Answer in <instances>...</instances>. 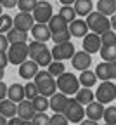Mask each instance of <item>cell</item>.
<instances>
[{
  "instance_id": "cell-40",
  "label": "cell",
  "mask_w": 116,
  "mask_h": 125,
  "mask_svg": "<svg viewBox=\"0 0 116 125\" xmlns=\"http://www.w3.org/2000/svg\"><path fill=\"white\" fill-rule=\"evenodd\" d=\"M50 125H69V120L64 113H54L50 116Z\"/></svg>"
},
{
  "instance_id": "cell-9",
  "label": "cell",
  "mask_w": 116,
  "mask_h": 125,
  "mask_svg": "<svg viewBox=\"0 0 116 125\" xmlns=\"http://www.w3.org/2000/svg\"><path fill=\"white\" fill-rule=\"evenodd\" d=\"M35 18H33V14L31 12H19V14H16V18H14V28H18L21 31H31V28L35 26Z\"/></svg>"
},
{
  "instance_id": "cell-18",
  "label": "cell",
  "mask_w": 116,
  "mask_h": 125,
  "mask_svg": "<svg viewBox=\"0 0 116 125\" xmlns=\"http://www.w3.org/2000/svg\"><path fill=\"white\" fill-rule=\"evenodd\" d=\"M88 24L83 19H75L73 23H69V33L76 38H85V35H88Z\"/></svg>"
},
{
  "instance_id": "cell-5",
  "label": "cell",
  "mask_w": 116,
  "mask_h": 125,
  "mask_svg": "<svg viewBox=\"0 0 116 125\" xmlns=\"http://www.w3.org/2000/svg\"><path fill=\"white\" fill-rule=\"evenodd\" d=\"M116 99V85L107 80V82H102L99 85V89L95 90V101L102 103V104H109Z\"/></svg>"
},
{
  "instance_id": "cell-35",
  "label": "cell",
  "mask_w": 116,
  "mask_h": 125,
  "mask_svg": "<svg viewBox=\"0 0 116 125\" xmlns=\"http://www.w3.org/2000/svg\"><path fill=\"white\" fill-rule=\"evenodd\" d=\"M24 90H26V99H29V101H33L35 97L40 96V90H38V87H37L35 82H28L24 85Z\"/></svg>"
},
{
  "instance_id": "cell-8",
  "label": "cell",
  "mask_w": 116,
  "mask_h": 125,
  "mask_svg": "<svg viewBox=\"0 0 116 125\" xmlns=\"http://www.w3.org/2000/svg\"><path fill=\"white\" fill-rule=\"evenodd\" d=\"M75 45L71 42H66V43H56L52 47V57L54 61H68L75 56Z\"/></svg>"
},
{
  "instance_id": "cell-49",
  "label": "cell",
  "mask_w": 116,
  "mask_h": 125,
  "mask_svg": "<svg viewBox=\"0 0 116 125\" xmlns=\"http://www.w3.org/2000/svg\"><path fill=\"white\" fill-rule=\"evenodd\" d=\"M59 2H61L62 5H73V4L76 2V0H59Z\"/></svg>"
},
{
  "instance_id": "cell-54",
  "label": "cell",
  "mask_w": 116,
  "mask_h": 125,
  "mask_svg": "<svg viewBox=\"0 0 116 125\" xmlns=\"http://www.w3.org/2000/svg\"><path fill=\"white\" fill-rule=\"evenodd\" d=\"M104 125H111V123H104Z\"/></svg>"
},
{
  "instance_id": "cell-53",
  "label": "cell",
  "mask_w": 116,
  "mask_h": 125,
  "mask_svg": "<svg viewBox=\"0 0 116 125\" xmlns=\"http://www.w3.org/2000/svg\"><path fill=\"white\" fill-rule=\"evenodd\" d=\"M0 16H2V5H0Z\"/></svg>"
},
{
  "instance_id": "cell-33",
  "label": "cell",
  "mask_w": 116,
  "mask_h": 125,
  "mask_svg": "<svg viewBox=\"0 0 116 125\" xmlns=\"http://www.w3.org/2000/svg\"><path fill=\"white\" fill-rule=\"evenodd\" d=\"M101 57H102V61H106V62L116 61V45L102 47V49H101Z\"/></svg>"
},
{
  "instance_id": "cell-3",
  "label": "cell",
  "mask_w": 116,
  "mask_h": 125,
  "mask_svg": "<svg viewBox=\"0 0 116 125\" xmlns=\"http://www.w3.org/2000/svg\"><path fill=\"white\" fill-rule=\"evenodd\" d=\"M85 21H87L88 28L92 30V33H97V35H102L107 30H111V18L101 14L99 10H94L92 14H88Z\"/></svg>"
},
{
  "instance_id": "cell-38",
  "label": "cell",
  "mask_w": 116,
  "mask_h": 125,
  "mask_svg": "<svg viewBox=\"0 0 116 125\" xmlns=\"http://www.w3.org/2000/svg\"><path fill=\"white\" fill-rule=\"evenodd\" d=\"M33 125H50V116L47 113H37L31 120Z\"/></svg>"
},
{
  "instance_id": "cell-27",
  "label": "cell",
  "mask_w": 116,
  "mask_h": 125,
  "mask_svg": "<svg viewBox=\"0 0 116 125\" xmlns=\"http://www.w3.org/2000/svg\"><path fill=\"white\" fill-rule=\"evenodd\" d=\"M95 75H97V78L99 80H102V82H107V80H111V75H109V62H101V64H97V68H95Z\"/></svg>"
},
{
  "instance_id": "cell-26",
  "label": "cell",
  "mask_w": 116,
  "mask_h": 125,
  "mask_svg": "<svg viewBox=\"0 0 116 125\" xmlns=\"http://www.w3.org/2000/svg\"><path fill=\"white\" fill-rule=\"evenodd\" d=\"M33 106H35L37 113H45L48 108H50V97H45V96H40L33 99Z\"/></svg>"
},
{
  "instance_id": "cell-12",
  "label": "cell",
  "mask_w": 116,
  "mask_h": 125,
  "mask_svg": "<svg viewBox=\"0 0 116 125\" xmlns=\"http://www.w3.org/2000/svg\"><path fill=\"white\" fill-rule=\"evenodd\" d=\"M31 37L35 38L37 42H48L52 38V31L48 28V24L45 23H35V26L31 28Z\"/></svg>"
},
{
  "instance_id": "cell-23",
  "label": "cell",
  "mask_w": 116,
  "mask_h": 125,
  "mask_svg": "<svg viewBox=\"0 0 116 125\" xmlns=\"http://www.w3.org/2000/svg\"><path fill=\"white\" fill-rule=\"evenodd\" d=\"M75 99L80 103V104H90V103H94L95 101V92L94 90H90V89H87V87H81L78 92H76V96H75Z\"/></svg>"
},
{
  "instance_id": "cell-51",
  "label": "cell",
  "mask_w": 116,
  "mask_h": 125,
  "mask_svg": "<svg viewBox=\"0 0 116 125\" xmlns=\"http://www.w3.org/2000/svg\"><path fill=\"white\" fill-rule=\"evenodd\" d=\"M21 125H33V123H31V120H23Z\"/></svg>"
},
{
  "instance_id": "cell-13",
  "label": "cell",
  "mask_w": 116,
  "mask_h": 125,
  "mask_svg": "<svg viewBox=\"0 0 116 125\" xmlns=\"http://www.w3.org/2000/svg\"><path fill=\"white\" fill-rule=\"evenodd\" d=\"M38 71H40V66H38V62L33 61V59L24 61L23 64L19 66V76L24 78V80H28V82L31 80V78H35Z\"/></svg>"
},
{
  "instance_id": "cell-21",
  "label": "cell",
  "mask_w": 116,
  "mask_h": 125,
  "mask_svg": "<svg viewBox=\"0 0 116 125\" xmlns=\"http://www.w3.org/2000/svg\"><path fill=\"white\" fill-rule=\"evenodd\" d=\"M76 14L80 16V18H85V16L92 14L94 12V4H92V0H76V2L73 4Z\"/></svg>"
},
{
  "instance_id": "cell-6",
  "label": "cell",
  "mask_w": 116,
  "mask_h": 125,
  "mask_svg": "<svg viewBox=\"0 0 116 125\" xmlns=\"http://www.w3.org/2000/svg\"><path fill=\"white\" fill-rule=\"evenodd\" d=\"M64 115L71 123H80L81 120H85V108L75 97H69V103H68V108H66Z\"/></svg>"
},
{
  "instance_id": "cell-17",
  "label": "cell",
  "mask_w": 116,
  "mask_h": 125,
  "mask_svg": "<svg viewBox=\"0 0 116 125\" xmlns=\"http://www.w3.org/2000/svg\"><path fill=\"white\" fill-rule=\"evenodd\" d=\"M47 24H48V28H50L52 35H54V33H61V31H68V30H69V23L66 21L59 12L54 14V16H52V19L48 21Z\"/></svg>"
},
{
  "instance_id": "cell-36",
  "label": "cell",
  "mask_w": 116,
  "mask_h": 125,
  "mask_svg": "<svg viewBox=\"0 0 116 125\" xmlns=\"http://www.w3.org/2000/svg\"><path fill=\"white\" fill-rule=\"evenodd\" d=\"M38 4V0H19L18 2V9L21 12H33Z\"/></svg>"
},
{
  "instance_id": "cell-48",
  "label": "cell",
  "mask_w": 116,
  "mask_h": 125,
  "mask_svg": "<svg viewBox=\"0 0 116 125\" xmlns=\"http://www.w3.org/2000/svg\"><path fill=\"white\" fill-rule=\"evenodd\" d=\"M111 30H114V31H116V14H114V16H111Z\"/></svg>"
},
{
  "instance_id": "cell-44",
  "label": "cell",
  "mask_w": 116,
  "mask_h": 125,
  "mask_svg": "<svg viewBox=\"0 0 116 125\" xmlns=\"http://www.w3.org/2000/svg\"><path fill=\"white\" fill-rule=\"evenodd\" d=\"M18 2H19V0H2V7H5V9H12V7L18 5Z\"/></svg>"
},
{
  "instance_id": "cell-16",
  "label": "cell",
  "mask_w": 116,
  "mask_h": 125,
  "mask_svg": "<svg viewBox=\"0 0 116 125\" xmlns=\"http://www.w3.org/2000/svg\"><path fill=\"white\" fill-rule=\"evenodd\" d=\"M104 109H106V108H104L102 103L94 101V103H90V104L85 108V115H87V118L99 122L101 118H104Z\"/></svg>"
},
{
  "instance_id": "cell-10",
  "label": "cell",
  "mask_w": 116,
  "mask_h": 125,
  "mask_svg": "<svg viewBox=\"0 0 116 125\" xmlns=\"http://www.w3.org/2000/svg\"><path fill=\"white\" fill-rule=\"evenodd\" d=\"M71 64H73V68L78 70V71L88 70L90 64H92V54H88V52H85V51L75 52V56L71 57Z\"/></svg>"
},
{
  "instance_id": "cell-15",
  "label": "cell",
  "mask_w": 116,
  "mask_h": 125,
  "mask_svg": "<svg viewBox=\"0 0 116 125\" xmlns=\"http://www.w3.org/2000/svg\"><path fill=\"white\" fill-rule=\"evenodd\" d=\"M37 115V109L33 106V101L24 99L23 103L18 104V116L23 120H33V116Z\"/></svg>"
},
{
  "instance_id": "cell-29",
  "label": "cell",
  "mask_w": 116,
  "mask_h": 125,
  "mask_svg": "<svg viewBox=\"0 0 116 125\" xmlns=\"http://www.w3.org/2000/svg\"><path fill=\"white\" fill-rule=\"evenodd\" d=\"M35 61L38 62V66H42V68H48V64H50V62L54 61V57H52V51L45 49L43 52H40V54L37 56Z\"/></svg>"
},
{
  "instance_id": "cell-11",
  "label": "cell",
  "mask_w": 116,
  "mask_h": 125,
  "mask_svg": "<svg viewBox=\"0 0 116 125\" xmlns=\"http://www.w3.org/2000/svg\"><path fill=\"white\" fill-rule=\"evenodd\" d=\"M83 51L88 52V54H95V52H101L102 49V42H101V35H97V33H88L85 35L83 38Z\"/></svg>"
},
{
  "instance_id": "cell-22",
  "label": "cell",
  "mask_w": 116,
  "mask_h": 125,
  "mask_svg": "<svg viewBox=\"0 0 116 125\" xmlns=\"http://www.w3.org/2000/svg\"><path fill=\"white\" fill-rule=\"evenodd\" d=\"M97 10L111 18V16L116 14V0H99L97 2Z\"/></svg>"
},
{
  "instance_id": "cell-47",
  "label": "cell",
  "mask_w": 116,
  "mask_h": 125,
  "mask_svg": "<svg viewBox=\"0 0 116 125\" xmlns=\"http://www.w3.org/2000/svg\"><path fill=\"white\" fill-rule=\"evenodd\" d=\"M78 125H99V122H95V120H90V118H85V120H81Z\"/></svg>"
},
{
  "instance_id": "cell-43",
  "label": "cell",
  "mask_w": 116,
  "mask_h": 125,
  "mask_svg": "<svg viewBox=\"0 0 116 125\" xmlns=\"http://www.w3.org/2000/svg\"><path fill=\"white\" fill-rule=\"evenodd\" d=\"M7 92H9V87L4 83V80H0V101L7 99Z\"/></svg>"
},
{
  "instance_id": "cell-50",
  "label": "cell",
  "mask_w": 116,
  "mask_h": 125,
  "mask_svg": "<svg viewBox=\"0 0 116 125\" xmlns=\"http://www.w3.org/2000/svg\"><path fill=\"white\" fill-rule=\"evenodd\" d=\"M9 123V118L4 116V115H0V125H7Z\"/></svg>"
},
{
  "instance_id": "cell-7",
  "label": "cell",
  "mask_w": 116,
  "mask_h": 125,
  "mask_svg": "<svg viewBox=\"0 0 116 125\" xmlns=\"http://www.w3.org/2000/svg\"><path fill=\"white\" fill-rule=\"evenodd\" d=\"M31 14H33V18H35L37 23H45L47 24L54 16V7H52L50 2H47V0H40Z\"/></svg>"
},
{
  "instance_id": "cell-39",
  "label": "cell",
  "mask_w": 116,
  "mask_h": 125,
  "mask_svg": "<svg viewBox=\"0 0 116 125\" xmlns=\"http://www.w3.org/2000/svg\"><path fill=\"white\" fill-rule=\"evenodd\" d=\"M71 37L73 35L69 33V30H68V31H61V33H54L52 40H54V43H66V42H69Z\"/></svg>"
},
{
  "instance_id": "cell-14",
  "label": "cell",
  "mask_w": 116,
  "mask_h": 125,
  "mask_svg": "<svg viewBox=\"0 0 116 125\" xmlns=\"http://www.w3.org/2000/svg\"><path fill=\"white\" fill-rule=\"evenodd\" d=\"M68 103H69V96H66L62 92H56L50 97V109L54 113H64L68 108Z\"/></svg>"
},
{
  "instance_id": "cell-1",
  "label": "cell",
  "mask_w": 116,
  "mask_h": 125,
  "mask_svg": "<svg viewBox=\"0 0 116 125\" xmlns=\"http://www.w3.org/2000/svg\"><path fill=\"white\" fill-rule=\"evenodd\" d=\"M33 82L37 83L40 94L45 96V97H52L54 94L57 92V80L47 70H40L37 73V76L33 78Z\"/></svg>"
},
{
  "instance_id": "cell-55",
  "label": "cell",
  "mask_w": 116,
  "mask_h": 125,
  "mask_svg": "<svg viewBox=\"0 0 116 125\" xmlns=\"http://www.w3.org/2000/svg\"><path fill=\"white\" fill-rule=\"evenodd\" d=\"M0 5H2V0H0Z\"/></svg>"
},
{
  "instance_id": "cell-2",
  "label": "cell",
  "mask_w": 116,
  "mask_h": 125,
  "mask_svg": "<svg viewBox=\"0 0 116 125\" xmlns=\"http://www.w3.org/2000/svg\"><path fill=\"white\" fill-rule=\"evenodd\" d=\"M57 80V89L62 92V94H66V96H76V92L81 89V83H80V80H78V76H75L73 73H62L61 76H57L56 78Z\"/></svg>"
},
{
  "instance_id": "cell-30",
  "label": "cell",
  "mask_w": 116,
  "mask_h": 125,
  "mask_svg": "<svg viewBox=\"0 0 116 125\" xmlns=\"http://www.w3.org/2000/svg\"><path fill=\"white\" fill-rule=\"evenodd\" d=\"M14 28V18H10L9 14H2L0 16V33H9Z\"/></svg>"
},
{
  "instance_id": "cell-4",
  "label": "cell",
  "mask_w": 116,
  "mask_h": 125,
  "mask_svg": "<svg viewBox=\"0 0 116 125\" xmlns=\"http://www.w3.org/2000/svg\"><path fill=\"white\" fill-rule=\"evenodd\" d=\"M7 54H9L10 64L21 66L29 57V47H28V43H10V47L7 49Z\"/></svg>"
},
{
  "instance_id": "cell-41",
  "label": "cell",
  "mask_w": 116,
  "mask_h": 125,
  "mask_svg": "<svg viewBox=\"0 0 116 125\" xmlns=\"http://www.w3.org/2000/svg\"><path fill=\"white\" fill-rule=\"evenodd\" d=\"M7 64H10L7 51H0V68H4V70H5V66H7Z\"/></svg>"
},
{
  "instance_id": "cell-20",
  "label": "cell",
  "mask_w": 116,
  "mask_h": 125,
  "mask_svg": "<svg viewBox=\"0 0 116 125\" xmlns=\"http://www.w3.org/2000/svg\"><path fill=\"white\" fill-rule=\"evenodd\" d=\"M0 115H4L7 118H14L16 115H18V103L10 101L9 97L0 101Z\"/></svg>"
},
{
  "instance_id": "cell-25",
  "label": "cell",
  "mask_w": 116,
  "mask_h": 125,
  "mask_svg": "<svg viewBox=\"0 0 116 125\" xmlns=\"http://www.w3.org/2000/svg\"><path fill=\"white\" fill-rule=\"evenodd\" d=\"M7 38H9L10 43H26L28 42V33L18 30V28H12L7 33Z\"/></svg>"
},
{
  "instance_id": "cell-42",
  "label": "cell",
  "mask_w": 116,
  "mask_h": 125,
  "mask_svg": "<svg viewBox=\"0 0 116 125\" xmlns=\"http://www.w3.org/2000/svg\"><path fill=\"white\" fill-rule=\"evenodd\" d=\"M9 47H10V42H9L7 35L5 33H0V51H7Z\"/></svg>"
},
{
  "instance_id": "cell-52",
  "label": "cell",
  "mask_w": 116,
  "mask_h": 125,
  "mask_svg": "<svg viewBox=\"0 0 116 125\" xmlns=\"http://www.w3.org/2000/svg\"><path fill=\"white\" fill-rule=\"evenodd\" d=\"M0 80H4V68H0Z\"/></svg>"
},
{
  "instance_id": "cell-31",
  "label": "cell",
  "mask_w": 116,
  "mask_h": 125,
  "mask_svg": "<svg viewBox=\"0 0 116 125\" xmlns=\"http://www.w3.org/2000/svg\"><path fill=\"white\" fill-rule=\"evenodd\" d=\"M47 71L50 73V75H52L54 78L61 76L62 73H66V68H64V62H62V61H52L50 64H48Z\"/></svg>"
},
{
  "instance_id": "cell-45",
  "label": "cell",
  "mask_w": 116,
  "mask_h": 125,
  "mask_svg": "<svg viewBox=\"0 0 116 125\" xmlns=\"http://www.w3.org/2000/svg\"><path fill=\"white\" fill-rule=\"evenodd\" d=\"M109 75H111V80L116 78V61H111L109 62Z\"/></svg>"
},
{
  "instance_id": "cell-19",
  "label": "cell",
  "mask_w": 116,
  "mask_h": 125,
  "mask_svg": "<svg viewBox=\"0 0 116 125\" xmlns=\"http://www.w3.org/2000/svg\"><path fill=\"white\" fill-rule=\"evenodd\" d=\"M7 97L10 99V101H14V103H23L24 99H26V90H24V85H21V83H12L10 87H9V92H7Z\"/></svg>"
},
{
  "instance_id": "cell-46",
  "label": "cell",
  "mask_w": 116,
  "mask_h": 125,
  "mask_svg": "<svg viewBox=\"0 0 116 125\" xmlns=\"http://www.w3.org/2000/svg\"><path fill=\"white\" fill-rule=\"evenodd\" d=\"M21 123H23V118L14 116V118H9V123L7 125H21Z\"/></svg>"
},
{
  "instance_id": "cell-28",
  "label": "cell",
  "mask_w": 116,
  "mask_h": 125,
  "mask_svg": "<svg viewBox=\"0 0 116 125\" xmlns=\"http://www.w3.org/2000/svg\"><path fill=\"white\" fill-rule=\"evenodd\" d=\"M28 47H29V59H33V61L37 59V56H38L40 52H43V51L47 49V45H45L43 42H37V40L29 42Z\"/></svg>"
},
{
  "instance_id": "cell-24",
  "label": "cell",
  "mask_w": 116,
  "mask_h": 125,
  "mask_svg": "<svg viewBox=\"0 0 116 125\" xmlns=\"http://www.w3.org/2000/svg\"><path fill=\"white\" fill-rule=\"evenodd\" d=\"M78 80L81 83V87H87V89H92L95 83H97V75L95 71H90V70H85V71H81L80 76H78Z\"/></svg>"
},
{
  "instance_id": "cell-34",
  "label": "cell",
  "mask_w": 116,
  "mask_h": 125,
  "mask_svg": "<svg viewBox=\"0 0 116 125\" xmlns=\"http://www.w3.org/2000/svg\"><path fill=\"white\" fill-rule=\"evenodd\" d=\"M101 42H102V47L116 45V31H114V30H107L106 33L101 35Z\"/></svg>"
},
{
  "instance_id": "cell-37",
  "label": "cell",
  "mask_w": 116,
  "mask_h": 125,
  "mask_svg": "<svg viewBox=\"0 0 116 125\" xmlns=\"http://www.w3.org/2000/svg\"><path fill=\"white\" fill-rule=\"evenodd\" d=\"M104 120H106V123L116 125V106H107L104 109Z\"/></svg>"
},
{
  "instance_id": "cell-32",
  "label": "cell",
  "mask_w": 116,
  "mask_h": 125,
  "mask_svg": "<svg viewBox=\"0 0 116 125\" xmlns=\"http://www.w3.org/2000/svg\"><path fill=\"white\" fill-rule=\"evenodd\" d=\"M59 14H61L68 23H73V21L76 19V16H78L73 5H62V7L59 9Z\"/></svg>"
}]
</instances>
